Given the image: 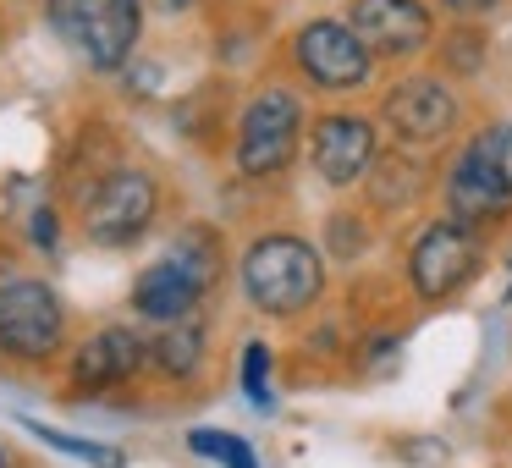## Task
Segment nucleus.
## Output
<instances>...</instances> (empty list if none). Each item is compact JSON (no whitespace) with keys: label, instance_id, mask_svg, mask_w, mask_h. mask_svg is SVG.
<instances>
[{"label":"nucleus","instance_id":"f257e3e1","mask_svg":"<svg viewBox=\"0 0 512 468\" xmlns=\"http://www.w3.org/2000/svg\"><path fill=\"white\" fill-rule=\"evenodd\" d=\"M512 210V122H490L446 166V215L496 221Z\"/></svg>","mask_w":512,"mask_h":468},{"label":"nucleus","instance_id":"f03ea898","mask_svg":"<svg viewBox=\"0 0 512 468\" xmlns=\"http://www.w3.org/2000/svg\"><path fill=\"white\" fill-rule=\"evenodd\" d=\"M325 287V265L303 237L276 232L243 254V292L265 314H303Z\"/></svg>","mask_w":512,"mask_h":468},{"label":"nucleus","instance_id":"7ed1b4c3","mask_svg":"<svg viewBox=\"0 0 512 468\" xmlns=\"http://www.w3.org/2000/svg\"><path fill=\"white\" fill-rule=\"evenodd\" d=\"M56 34L89 61L94 72L127 67L144 28V0H50Z\"/></svg>","mask_w":512,"mask_h":468},{"label":"nucleus","instance_id":"20e7f679","mask_svg":"<svg viewBox=\"0 0 512 468\" xmlns=\"http://www.w3.org/2000/svg\"><path fill=\"white\" fill-rule=\"evenodd\" d=\"M292 67L325 94H353L375 78V50L342 17H314L292 34Z\"/></svg>","mask_w":512,"mask_h":468},{"label":"nucleus","instance_id":"39448f33","mask_svg":"<svg viewBox=\"0 0 512 468\" xmlns=\"http://www.w3.org/2000/svg\"><path fill=\"white\" fill-rule=\"evenodd\" d=\"M210 281H215V248L204 243V232H193L188 243H177L166 259L144 265V276L133 281V309L144 314V320H160V325L188 320Z\"/></svg>","mask_w":512,"mask_h":468},{"label":"nucleus","instance_id":"423d86ee","mask_svg":"<svg viewBox=\"0 0 512 468\" xmlns=\"http://www.w3.org/2000/svg\"><path fill=\"white\" fill-rule=\"evenodd\" d=\"M303 138V100L292 89H259L237 122V166L248 177H276L292 166Z\"/></svg>","mask_w":512,"mask_h":468},{"label":"nucleus","instance_id":"0eeeda50","mask_svg":"<svg viewBox=\"0 0 512 468\" xmlns=\"http://www.w3.org/2000/svg\"><path fill=\"white\" fill-rule=\"evenodd\" d=\"M457 116H463L457 89L446 78H430V72H408V78H397L380 94V122L402 144H441L457 127Z\"/></svg>","mask_w":512,"mask_h":468},{"label":"nucleus","instance_id":"6e6552de","mask_svg":"<svg viewBox=\"0 0 512 468\" xmlns=\"http://www.w3.org/2000/svg\"><path fill=\"white\" fill-rule=\"evenodd\" d=\"M479 270V226L457 221V215H441L419 232L408 254V281L419 287V298H446L457 292L468 276Z\"/></svg>","mask_w":512,"mask_h":468},{"label":"nucleus","instance_id":"1a4fd4ad","mask_svg":"<svg viewBox=\"0 0 512 468\" xmlns=\"http://www.w3.org/2000/svg\"><path fill=\"white\" fill-rule=\"evenodd\" d=\"M347 23L375 50V61H413L419 50L435 45L430 0H353Z\"/></svg>","mask_w":512,"mask_h":468},{"label":"nucleus","instance_id":"9d476101","mask_svg":"<svg viewBox=\"0 0 512 468\" xmlns=\"http://www.w3.org/2000/svg\"><path fill=\"white\" fill-rule=\"evenodd\" d=\"M61 303L45 281H6L0 287V347L12 358H50L61 347Z\"/></svg>","mask_w":512,"mask_h":468},{"label":"nucleus","instance_id":"9b49d317","mask_svg":"<svg viewBox=\"0 0 512 468\" xmlns=\"http://www.w3.org/2000/svg\"><path fill=\"white\" fill-rule=\"evenodd\" d=\"M155 204H160V193L144 171H111V177L83 199V226H89L94 243L122 248L155 221Z\"/></svg>","mask_w":512,"mask_h":468},{"label":"nucleus","instance_id":"f8f14e48","mask_svg":"<svg viewBox=\"0 0 512 468\" xmlns=\"http://www.w3.org/2000/svg\"><path fill=\"white\" fill-rule=\"evenodd\" d=\"M309 160L331 188H353L375 171L380 160V138H375V122L369 116H353V111H331L314 122L309 133Z\"/></svg>","mask_w":512,"mask_h":468},{"label":"nucleus","instance_id":"ddd939ff","mask_svg":"<svg viewBox=\"0 0 512 468\" xmlns=\"http://www.w3.org/2000/svg\"><path fill=\"white\" fill-rule=\"evenodd\" d=\"M149 347L138 331H127V325H105L100 336H89V347H78V358H72V380H78L83 391H105V386H122V380H133L138 369H144Z\"/></svg>","mask_w":512,"mask_h":468},{"label":"nucleus","instance_id":"4468645a","mask_svg":"<svg viewBox=\"0 0 512 468\" xmlns=\"http://www.w3.org/2000/svg\"><path fill=\"white\" fill-rule=\"evenodd\" d=\"M149 358H155L160 375L188 380L193 369H199V358H204V331L193 320H171V331H160L155 342H149Z\"/></svg>","mask_w":512,"mask_h":468},{"label":"nucleus","instance_id":"2eb2a0df","mask_svg":"<svg viewBox=\"0 0 512 468\" xmlns=\"http://www.w3.org/2000/svg\"><path fill=\"white\" fill-rule=\"evenodd\" d=\"M441 67L457 72V78H474L485 67V28L479 23H457L441 34Z\"/></svg>","mask_w":512,"mask_h":468},{"label":"nucleus","instance_id":"dca6fc26","mask_svg":"<svg viewBox=\"0 0 512 468\" xmlns=\"http://www.w3.org/2000/svg\"><path fill=\"white\" fill-rule=\"evenodd\" d=\"M188 446H193L199 457H215L221 468H259L254 446H248L243 435H226V430H193V435H188Z\"/></svg>","mask_w":512,"mask_h":468},{"label":"nucleus","instance_id":"f3484780","mask_svg":"<svg viewBox=\"0 0 512 468\" xmlns=\"http://www.w3.org/2000/svg\"><path fill=\"white\" fill-rule=\"evenodd\" d=\"M23 430H28V435H39L45 446H56V452H67V457H89L94 468H122V452H116V446H105V441H78V435L45 430L39 419H23Z\"/></svg>","mask_w":512,"mask_h":468},{"label":"nucleus","instance_id":"a211bd4d","mask_svg":"<svg viewBox=\"0 0 512 468\" xmlns=\"http://www.w3.org/2000/svg\"><path fill=\"white\" fill-rule=\"evenodd\" d=\"M243 391H248V402H254V408H270V353L259 342H248L243 347Z\"/></svg>","mask_w":512,"mask_h":468},{"label":"nucleus","instance_id":"6ab92c4d","mask_svg":"<svg viewBox=\"0 0 512 468\" xmlns=\"http://www.w3.org/2000/svg\"><path fill=\"white\" fill-rule=\"evenodd\" d=\"M331 232L342 237V243H336V254H342V259H353L358 248H364V243H358V237H364V232H358V226H347V221H331Z\"/></svg>","mask_w":512,"mask_h":468},{"label":"nucleus","instance_id":"aec40b11","mask_svg":"<svg viewBox=\"0 0 512 468\" xmlns=\"http://www.w3.org/2000/svg\"><path fill=\"white\" fill-rule=\"evenodd\" d=\"M34 243L39 248H56V215H50V210L34 215Z\"/></svg>","mask_w":512,"mask_h":468},{"label":"nucleus","instance_id":"412c9836","mask_svg":"<svg viewBox=\"0 0 512 468\" xmlns=\"http://www.w3.org/2000/svg\"><path fill=\"white\" fill-rule=\"evenodd\" d=\"M446 12H457V17H479V12H490L496 0H441Z\"/></svg>","mask_w":512,"mask_h":468},{"label":"nucleus","instance_id":"4be33fe9","mask_svg":"<svg viewBox=\"0 0 512 468\" xmlns=\"http://www.w3.org/2000/svg\"><path fill=\"white\" fill-rule=\"evenodd\" d=\"M149 6H155V12H166V17H177V12H188L193 0H149Z\"/></svg>","mask_w":512,"mask_h":468},{"label":"nucleus","instance_id":"5701e85b","mask_svg":"<svg viewBox=\"0 0 512 468\" xmlns=\"http://www.w3.org/2000/svg\"><path fill=\"white\" fill-rule=\"evenodd\" d=\"M0 468H6V452H0Z\"/></svg>","mask_w":512,"mask_h":468}]
</instances>
